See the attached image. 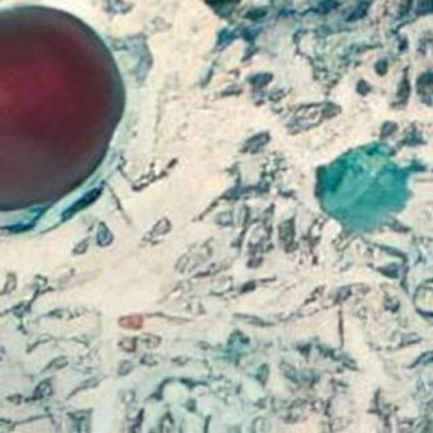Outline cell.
I'll use <instances>...</instances> for the list:
<instances>
[{
    "label": "cell",
    "mask_w": 433,
    "mask_h": 433,
    "mask_svg": "<svg viewBox=\"0 0 433 433\" xmlns=\"http://www.w3.org/2000/svg\"><path fill=\"white\" fill-rule=\"evenodd\" d=\"M119 324L125 328H130V329H138L143 324V319L140 317H127L121 319Z\"/></svg>",
    "instance_id": "1"
}]
</instances>
